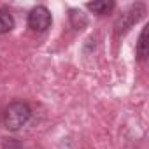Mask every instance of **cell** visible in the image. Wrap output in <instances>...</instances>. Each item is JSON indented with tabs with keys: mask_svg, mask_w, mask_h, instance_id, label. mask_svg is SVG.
Segmentation results:
<instances>
[{
	"mask_svg": "<svg viewBox=\"0 0 149 149\" xmlns=\"http://www.w3.org/2000/svg\"><path fill=\"white\" fill-rule=\"evenodd\" d=\"M14 28V19L9 11L0 9V33H7Z\"/></svg>",
	"mask_w": 149,
	"mask_h": 149,
	"instance_id": "obj_6",
	"label": "cell"
},
{
	"mask_svg": "<svg viewBox=\"0 0 149 149\" xmlns=\"http://www.w3.org/2000/svg\"><path fill=\"white\" fill-rule=\"evenodd\" d=\"M86 7H88L90 11H93L95 14L104 16V14H107V13H111V11L114 9V2H111V0H98V2H90V4H86Z\"/></svg>",
	"mask_w": 149,
	"mask_h": 149,
	"instance_id": "obj_4",
	"label": "cell"
},
{
	"mask_svg": "<svg viewBox=\"0 0 149 149\" xmlns=\"http://www.w3.org/2000/svg\"><path fill=\"white\" fill-rule=\"evenodd\" d=\"M51 13L44 6H37L28 14V26L35 32H46L51 26Z\"/></svg>",
	"mask_w": 149,
	"mask_h": 149,
	"instance_id": "obj_3",
	"label": "cell"
},
{
	"mask_svg": "<svg viewBox=\"0 0 149 149\" xmlns=\"http://www.w3.org/2000/svg\"><path fill=\"white\" fill-rule=\"evenodd\" d=\"M147 33H149V26L146 25L140 32V37H139V44H137V58L140 61H144L147 58Z\"/></svg>",
	"mask_w": 149,
	"mask_h": 149,
	"instance_id": "obj_5",
	"label": "cell"
},
{
	"mask_svg": "<svg viewBox=\"0 0 149 149\" xmlns=\"http://www.w3.org/2000/svg\"><path fill=\"white\" fill-rule=\"evenodd\" d=\"M30 107L23 102H13L11 105H7L6 112H4V125L7 130H19L21 126H25L30 119Z\"/></svg>",
	"mask_w": 149,
	"mask_h": 149,
	"instance_id": "obj_1",
	"label": "cell"
},
{
	"mask_svg": "<svg viewBox=\"0 0 149 149\" xmlns=\"http://www.w3.org/2000/svg\"><path fill=\"white\" fill-rule=\"evenodd\" d=\"M146 13V7H144V4H135V6H132L130 9H126L119 18H118V21H116V25H114V28H116V33L118 35H123V33H126L140 18H142V14Z\"/></svg>",
	"mask_w": 149,
	"mask_h": 149,
	"instance_id": "obj_2",
	"label": "cell"
}]
</instances>
